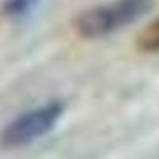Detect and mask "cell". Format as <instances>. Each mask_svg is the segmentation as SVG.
<instances>
[{
  "instance_id": "6da1fadb",
  "label": "cell",
  "mask_w": 159,
  "mask_h": 159,
  "mask_svg": "<svg viewBox=\"0 0 159 159\" xmlns=\"http://www.w3.org/2000/svg\"><path fill=\"white\" fill-rule=\"evenodd\" d=\"M153 5L154 0H111L81 11L73 19V30L84 40L108 37L142 19Z\"/></svg>"
},
{
  "instance_id": "7a4b0ae2",
  "label": "cell",
  "mask_w": 159,
  "mask_h": 159,
  "mask_svg": "<svg viewBox=\"0 0 159 159\" xmlns=\"http://www.w3.org/2000/svg\"><path fill=\"white\" fill-rule=\"evenodd\" d=\"M65 103L49 100L16 116L0 130V148L18 150L43 139L54 129L64 116Z\"/></svg>"
},
{
  "instance_id": "3957f363",
  "label": "cell",
  "mask_w": 159,
  "mask_h": 159,
  "mask_svg": "<svg viewBox=\"0 0 159 159\" xmlns=\"http://www.w3.org/2000/svg\"><path fill=\"white\" fill-rule=\"evenodd\" d=\"M40 0H5L2 7L3 15L13 21H21L29 18L37 10Z\"/></svg>"
},
{
  "instance_id": "277c9868",
  "label": "cell",
  "mask_w": 159,
  "mask_h": 159,
  "mask_svg": "<svg viewBox=\"0 0 159 159\" xmlns=\"http://www.w3.org/2000/svg\"><path fill=\"white\" fill-rule=\"evenodd\" d=\"M137 48L143 52H159V16L140 32Z\"/></svg>"
}]
</instances>
